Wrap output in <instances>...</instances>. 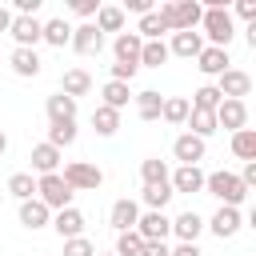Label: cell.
Instances as JSON below:
<instances>
[{
	"mask_svg": "<svg viewBox=\"0 0 256 256\" xmlns=\"http://www.w3.org/2000/svg\"><path fill=\"white\" fill-rule=\"evenodd\" d=\"M140 180H144V184H164V180H168V164H164L160 156L140 160Z\"/></svg>",
	"mask_w": 256,
	"mask_h": 256,
	"instance_id": "f35d334b",
	"label": "cell"
},
{
	"mask_svg": "<svg viewBox=\"0 0 256 256\" xmlns=\"http://www.w3.org/2000/svg\"><path fill=\"white\" fill-rule=\"evenodd\" d=\"M40 40H44V44H52V48H68V40H72V24H68L64 16H56V20H44V28H40Z\"/></svg>",
	"mask_w": 256,
	"mask_h": 256,
	"instance_id": "cb8c5ba5",
	"label": "cell"
},
{
	"mask_svg": "<svg viewBox=\"0 0 256 256\" xmlns=\"http://www.w3.org/2000/svg\"><path fill=\"white\" fill-rule=\"evenodd\" d=\"M48 144L52 148L76 144V120H48Z\"/></svg>",
	"mask_w": 256,
	"mask_h": 256,
	"instance_id": "d6a6232c",
	"label": "cell"
},
{
	"mask_svg": "<svg viewBox=\"0 0 256 256\" xmlns=\"http://www.w3.org/2000/svg\"><path fill=\"white\" fill-rule=\"evenodd\" d=\"M8 152V136H4V128H0V156Z\"/></svg>",
	"mask_w": 256,
	"mask_h": 256,
	"instance_id": "681fc988",
	"label": "cell"
},
{
	"mask_svg": "<svg viewBox=\"0 0 256 256\" xmlns=\"http://www.w3.org/2000/svg\"><path fill=\"white\" fill-rule=\"evenodd\" d=\"M172 248H168V240H144V248H140V256H168Z\"/></svg>",
	"mask_w": 256,
	"mask_h": 256,
	"instance_id": "7bdbcfd3",
	"label": "cell"
},
{
	"mask_svg": "<svg viewBox=\"0 0 256 256\" xmlns=\"http://www.w3.org/2000/svg\"><path fill=\"white\" fill-rule=\"evenodd\" d=\"M96 8H100V0H72V12H76L80 20H88V16H96Z\"/></svg>",
	"mask_w": 256,
	"mask_h": 256,
	"instance_id": "b9f144b4",
	"label": "cell"
},
{
	"mask_svg": "<svg viewBox=\"0 0 256 256\" xmlns=\"http://www.w3.org/2000/svg\"><path fill=\"white\" fill-rule=\"evenodd\" d=\"M20 224L28 228V232H40V228H48L52 224V212L32 196V200H20Z\"/></svg>",
	"mask_w": 256,
	"mask_h": 256,
	"instance_id": "ffe728a7",
	"label": "cell"
},
{
	"mask_svg": "<svg viewBox=\"0 0 256 256\" xmlns=\"http://www.w3.org/2000/svg\"><path fill=\"white\" fill-rule=\"evenodd\" d=\"M72 188L60 180V172H52V176H36V200L48 208V212H60V208H72Z\"/></svg>",
	"mask_w": 256,
	"mask_h": 256,
	"instance_id": "277c9868",
	"label": "cell"
},
{
	"mask_svg": "<svg viewBox=\"0 0 256 256\" xmlns=\"http://www.w3.org/2000/svg\"><path fill=\"white\" fill-rule=\"evenodd\" d=\"M136 220H140V204H136V200H128V196H124V200H116V204L108 208V224H112L116 232H132V228H136Z\"/></svg>",
	"mask_w": 256,
	"mask_h": 256,
	"instance_id": "5bb4252c",
	"label": "cell"
},
{
	"mask_svg": "<svg viewBox=\"0 0 256 256\" xmlns=\"http://www.w3.org/2000/svg\"><path fill=\"white\" fill-rule=\"evenodd\" d=\"M172 196H176V192H172L168 180H164V184H144V192H140V200L148 204V212H164Z\"/></svg>",
	"mask_w": 256,
	"mask_h": 256,
	"instance_id": "4dcf8cb0",
	"label": "cell"
},
{
	"mask_svg": "<svg viewBox=\"0 0 256 256\" xmlns=\"http://www.w3.org/2000/svg\"><path fill=\"white\" fill-rule=\"evenodd\" d=\"M60 180H64L72 192H96V188L104 184V172H100L96 164H88V160H68L64 172H60Z\"/></svg>",
	"mask_w": 256,
	"mask_h": 256,
	"instance_id": "5b68a950",
	"label": "cell"
},
{
	"mask_svg": "<svg viewBox=\"0 0 256 256\" xmlns=\"http://www.w3.org/2000/svg\"><path fill=\"white\" fill-rule=\"evenodd\" d=\"M160 64H168V44H164V40H144V48H140V68H160Z\"/></svg>",
	"mask_w": 256,
	"mask_h": 256,
	"instance_id": "d590c367",
	"label": "cell"
},
{
	"mask_svg": "<svg viewBox=\"0 0 256 256\" xmlns=\"http://www.w3.org/2000/svg\"><path fill=\"white\" fill-rule=\"evenodd\" d=\"M100 96H104L100 104H108V108H116V112H120V108H128V100H132V88H128V84H120V80H108V84L100 88Z\"/></svg>",
	"mask_w": 256,
	"mask_h": 256,
	"instance_id": "836d02e7",
	"label": "cell"
},
{
	"mask_svg": "<svg viewBox=\"0 0 256 256\" xmlns=\"http://www.w3.org/2000/svg\"><path fill=\"white\" fill-rule=\"evenodd\" d=\"M204 228H208V232H212L216 240H232V236H236V232L244 228V216H240V208H224V204H220V208L212 212V220H208Z\"/></svg>",
	"mask_w": 256,
	"mask_h": 256,
	"instance_id": "52a82bcc",
	"label": "cell"
},
{
	"mask_svg": "<svg viewBox=\"0 0 256 256\" xmlns=\"http://www.w3.org/2000/svg\"><path fill=\"white\" fill-rule=\"evenodd\" d=\"M60 92H64V96H72V100H80V96H88V92H92V76H88L84 68H68V72L60 76Z\"/></svg>",
	"mask_w": 256,
	"mask_h": 256,
	"instance_id": "603a6c76",
	"label": "cell"
},
{
	"mask_svg": "<svg viewBox=\"0 0 256 256\" xmlns=\"http://www.w3.org/2000/svg\"><path fill=\"white\" fill-rule=\"evenodd\" d=\"M216 92H220L224 100H244V96L252 92V76H248L244 68H228V72L216 76Z\"/></svg>",
	"mask_w": 256,
	"mask_h": 256,
	"instance_id": "8992f818",
	"label": "cell"
},
{
	"mask_svg": "<svg viewBox=\"0 0 256 256\" xmlns=\"http://www.w3.org/2000/svg\"><path fill=\"white\" fill-rule=\"evenodd\" d=\"M200 48H204V36H200V32H172V40H168V56L196 60Z\"/></svg>",
	"mask_w": 256,
	"mask_h": 256,
	"instance_id": "ac0fdd59",
	"label": "cell"
},
{
	"mask_svg": "<svg viewBox=\"0 0 256 256\" xmlns=\"http://www.w3.org/2000/svg\"><path fill=\"white\" fill-rule=\"evenodd\" d=\"M204 192L208 196H216L224 208H240L244 204V196H248V188L240 184V176L236 172H212V176H204Z\"/></svg>",
	"mask_w": 256,
	"mask_h": 256,
	"instance_id": "3957f363",
	"label": "cell"
},
{
	"mask_svg": "<svg viewBox=\"0 0 256 256\" xmlns=\"http://www.w3.org/2000/svg\"><path fill=\"white\" fill-rule=\"evenodd\" d=\"M124 20H128V16H124V8H120V4H100L92 24H96V32H100V36H104V32H116V36H120V32H124Z\"/></svg>",
	"mask_w": 256,
	"mask_h": 256,
	"instance_id": "44dd1931",
	"label": "cell"
},
{
	"mask_svg": "<svg viewBox=\"0 0 256 256\" xmlns=\"http://www.w3.org/2000/svg\"><path fill=\"white\" fill-rule=\"evenodd\" d=\"M164 32H168V28H164V20H160V12H156V8H152V12H144V16H140V24H136V36H140V40H164Z\"/></svg>",
	"mask_w": 256,
	"mask_h": 256,
	"instance_id": "e575fe53",
	"label": "cell"
},
{
	"mask_svg": "<svg viewBox=\"0 0 256 256\" xmlns=\"http://www.w3.org/2000/svg\"><path fill=\"white\" fill-rule=\"evenodd\" d=\"M8 24H12V12L0 4V32H8Z\"/></svg>",
	"mask_w": 256,
	"mask_h": 256,
	"instance_id": "c3c4849f",
	"label": "cell"
},
{
	"mask_svg": "<svg viewBox=\"0 0 256 256\" xmlns=\"http://www.w3.org/2000/svg\"><path fill=\"white\" fill-rule=\"evenodd\" d=\"M168 256H204V252H200V244H176Z\"/></svg>",
	"mask_w": 256,
	"mask_h": 256,
	"instance_id": "7dc6e473",
	"label": "cell"
},
{
	"mask_svg": "<svg viewBox=\"0 0 256 256\" xmlns=\"http://www.w3.org/2000/svg\"><path fill=\"white\" fill-rule=\"evenodd\" d=\"M168 184H172V192L196 196V192H204V172H200V164H180L176 172H168Z\"/></svg>",
	"mask_w": 256,
	"mask_h": 256,
	"instance_id": "7c38bea8",
	"label": "cell"
},
{
	"mask_svg": "<svg viewBox=\"0 0 256 256\" xmlns=\"http://www.w3.org/2000/svg\"><path fill=\"white\" fill-rule=\"evenodd\" d=\"M184 128H188L192 136L208 140V136L216 132V112H200V108H188V120H184Z\"/></svg>",
	"mask_w": 256,
	"mask_h": 256,
	"instance_id": "f1b7e54d",
	"label": "cell"
},
{
	"mask_svg": "<svg viewBox=\"0 0 256 256\" xmlns=\"http://www.w3.org/2000/svg\"><path fill=\"white\" fill-rule=\"evenodd\" d=\"M140 248H144V240H140L136 232H120V236H116V252H112V256H140Z\"/></svg>",
	"mask_w": 256,
	"mask_h": 256,
	"instance_id": "ab89813d",
	"label": "cell"
},
{
	"mask_svg": "<svg viewBox=\"0 0 256 256\" xmlns=\"http://www.w3.org/2000/svg\"><path fill=\"white\" fill-rule=\"evenodd\" d=\"M216 128H228V132L248 128V104H244V100H220V108H216Z\"/></svg>",
	"mask_w": 256,
	"mask_h": 256,
	"instance_id": "30bf717a",
	"label": "cell"
},
{
	"mask_svg": "<svg viewBox=\"0 0 256 256\" xmlns=\"http://www.w3.org/2000/svg\"><path fill=\"white\" fill-rule=\"evenodd\" d=\"M96 256H112V252H96Z\"/></svg>",
	"mask_w": 256,
	"mask_h": 256,
	"instance_id": "f907efd6",
	"label": "cell"
},
{
	"mask_svg": "<svg viewBox=\"0 0 256 256\" xmlns=\"http://www.w3.org/2000/svg\"><path fill=\"white\" fill-rule=\"evenodd\" d=\"M60 240H72V236H84V212L80 208H60L52 212V224H48Z\"/></svg>",
	"mask_w": 256,
	"mask_h": 256,
	"instance_id": "4fadbf2b",
	"label": "cell"
},
{
	"mask_svg": "<svg viewBox=\"0 0 256 256\" xmlns=\"http://www.w3.org/2000/svg\"><path fill=\"white\" fill-rule=\"evenodd\" d=\"M156 12H160V20H164L168 32H196L204 8H200L196 0H168V4H160Z\"/></svg>",
	"mask_w": 256,
	"mask_h": 256,
	"instance_id": "7a4b0ae2",
	"label": "cell"
},
{
	"mask_svg": "<svg viewBox=\"0 0 256 256\" xmlns=\"http://www.w3.org/2000/svg\"><path fill=\"white\" fill-rule=\"evenodd\" d=\"M68 48H72V52H80V56H92V52H100V48H104V36L96 32V24H80V28H72Z\"/></svg>",
	"mask_w": 256,
	"mask_h": 256,
	"instance_id": "2e32d148",
	"label": "cell"
},
{
	"mask_svg": "<svg viewBox=\"0 0 256 256\" xmlns=\"http://www.w3.org/2000/svg\"><path fill=\"white\" fill-rule=\"evenodd\" d=\"M8 192H12L16 200H32V196H36V176H32V172H12V176H8Z\"/></svg>",
	"mask_w": 256,
	"mask_h": 256,
	"instance_id": "74e56055",
	"label": "cell"
},
{
	"mask_svg": "<svg viewBox=\"0 0 256 256\" xmlns=\"http://www.w3.org/2000/svg\"><path fill=\"white\" fill-rule=\"evenodd\" d=\"M204 152H208V140H200V136H192V132H180V136L172 140V156H176L180 164H200Z\"/></svg>",
	"mask_w": 256,
	"mask_h": 256,
	"instance_id": "8fae6325",
	"label": "cell"
},
{
	"mask_svg": "<svg viewBox=\"0 0 256 256\" xmlns=\"http://www.w3.org/2000/svg\"><path fill=\"white\" fill-rule=\"evenodd\" d=\"M8 64H12V72L16 76H40V52L36 48H12V56H8Z\"/></svg>",
	"mask_w": 256,
	"mask_h": 256,
	"instance_id": "7402d4cb",
	"label": "cell"
},
{
	"mask_svg": "<svg viewBox=\"0 0 256 256\" xmlns=\"http://www.w3.org/2000/svg\"><path fill=\"white\" fill-rule=\"evenodd\" d=\"M132 232L140 240H168L172 236V216H164V212H140V220H136Z\"/></svg>",
	"mask_w": 256,
	"mask_h": 256,
	"instance_id": "ba28073f",
	"label": "cell"
},
{
	"mask_svg": "<svg viewBox=\"0 0 256 256\" xmlns=\"http://www.w3.org/2000/svg\"><path fill=\"white\" fill-rule=\"evenodd\" d=\"M44 108H48V120H76V100L64 92H52L44 100Z\"/></svg>",
	"mask_w": 256,
	"mask_h": 256,
	"instance_id": "1f68e13d",
	"label": "cell"
},
{
	"mask_svg": "<svg viewBox=\"0 0 256 256\" xmlns=\"http://www.w3.org/2000/svg\"><path fill=\"white\" fill-rule=\"evenodd\" d=\"M140 48H144V40H140L136 32H120V36L112 40V56H116V64H140Z\"/></svg>",
	"mask_w": 256,
	"mask_h": 256,
	"instance_id": "d6986e66",
	"label": "cell"
},
{
	"mask_svg": "<svg viewBox=\"0 0 256 256\" xmlns=\"http://www.w3.org/2000/svg\"><path fill=\"white\" fill-rule=\"evenodd\" d=\"M196 68H200L204 76H220V72H228V68H232L228 48H212V44H204L200 56H196Z\"/></svg>",
	"mask_w": 256,
	"mask_h": 256,
	"instance_id": "e0dca14e",
	"label": "cell"
},
{
	"mask_svg": "<svg viewBox=\"0 0 256 256\" xmlns=\"http://www.w3.org/2000/svg\"><path fill=\"white\" fill-rule=\"evenodd\" d=\"M200 232H204V216H200V212H192V208H188V212H180V216L172 220V236H176L180 244H196V240H200Z\"/></svg>",
	"mask_w": 256,
	"mask_h": 256,
	"instance_id": "9a60e30c",
	"label": "cell"
},
{
	"mask_svg": "<svg viewBox=\"0 0 256 256\" xmlns=\"http://www.w3.org/2000/svg\"><path fill=\"white\" fill-rule=\"evenodd\" d=\"M232 156L244 160V164L256 160V128H240V132H232Z\"/></svg>",
	"mask_w": 256,
	"mask_h": 256,
	"instance_id": "f546056e",
	"label": "cell"
},
{
	"mask_svg": "<svg viewBox=\"0 0 256 256\" xmlns=\"http://www.w3.org/2000/svg\"><path fill=\"white\" fill-rule=\"evenodd\" d=\"M40 12V0H16V16H36Z\"/></svg>",
	"mask_w": 256,
	"mask_h": 256,
	"instance_id": "bcb514c9",
	"label": "cell"
},
{
	"mask_svg": "<svg viewBox=\"0 0 256 256\" xmlns=\"http://www.w3.org/2000/svg\"><path fill=\"white\" fill-rule=\"evenodd\" d=\"M220 100H224V96L216 92V84H200V88L192 92V100H188V104H192V108H200V112H216V108H220Z\"/></svg>",
	"mask_w": 256,
	"mask_h": 256,
	"instance_id": "8d00e7d4",
	"label": "cell"
},
{
	"mask_svg": "<svg viewBox=\"0 0 256 256\" xmlns=\"http://www.w3.org/2000/svg\"><path fill=\"white\" fill-rule=\"evenodd\" d=\"M188 108H192V104H188L184 96H164V104H160V120L172 124V128H180V124L188 120Z\"/></svg>",
	"mask_w": 256,
	"mask_h": 256,
	"instance_id": "83f0119b",
	"label": "cell"
},
{
	"mask_svg": "<svg viewBox=\"0 0 256 256\" xmlns=\"http://www.w3.org/2000/svg\"><path fill=\"white\" fill-rule=\"evenodd\" d=\"M200 8H204V12H200V36H204L212 48H228L232 36H236V20H232L228 4H224V0H208V4H200Z\"/></svg>",
	"mask_w": 256,
	"mask_h": 256,
	"instance_id": "6da1fadb",
	"label": "cell"
},
{
	"mask_svg": "<svg viewBox=\"0 0 256 256\" xmlns=\"http://www.w3.org/2000/svg\"><path fill=\"white\" fill-rule=\"evenodd\" d=\"M40 28H44V20H36V16H12L8 36L16 40V48H36L40 44Z\"/></svg>",
	"mask_w": 256,
	"mask_h": 256,
	"instance_id": "9c48e42d",
	"label": "cell"
},
{
	"mask_svg": "<svg viewBox=\"0 0 256 256\" xmlns=\"http://www.w3.org/2000/svg\"><path fill=\"white\" fill-rule=\"evenodd\" d=\"M132 100H136V116H140V120H160V104H164V96H160L156 88H144V92H136Z\"/></svg>",
	"mask_w": 256,
	"mask_h": 256,
	"instance_id": "4316f807",
	"label": "cell"
},
{
	"mask_svg": "<svg viewBox=\"0 0 256 256\" xmlns=\"http://www.w3.org/2000/svg\"><path fill=\"white\" fill-rule=\"evenodd\" d=\"M120 8H124V16H128V12H136V16H144V12H152V0H124Z\"/></svg>",
	"mask_w": 256,
	"mask_h": 256,
	"instance_id": "f6af8a7d",
	"label": "cell"
},
{
	"mask_svg": "<svg viewBox=\"0 0 256 256\" xmlns=\"http://www.w3.org/2000/svg\"><path fill=\"white\" fill-rule=\"evenodd\" d=\"M92 128H96V136H116L120 132V112L108 108V104H96L92 108Z\"/></svg>",
	"mask_w": 256,
	"mask_h": 256,
	"instance_id": "484cf974",
	"label": "cell"
},
{
	"mask_svg": "<svg viewBox=\"0 0 256 256\" xmlns=\"http://www.w3.org/2000/svg\"><path fill=\"white\" fill-rule=\"evenodd\" d=\"M32 168H36V176H52V172L60 168V148H52L48 140L36 144V148H32Z\"/></svg>",
	"mask_w": 256,
	"mask_h": 256,
	"instance_id": "d4e9b609",
	"label": "cell"
},
{
	"mask_svg": "<svg viewBox=\"0 0 256 256\" xmlns=\"http://www.w3.org/2000/svg\"><path fill=\"white\" fill-rule=\"evenodd\" d=\"M236 16L248 20V24H256V0H236Z\"/></svg>",
	"mask_w": 256,
	"mask_h": 256,
	"instance_id": "ee69618b",
	"label": "cell"
},
{
	"mask_svg": "<svg viewBox=\"0 0 256 256\" xmlns=\"http://www.w3.org/2000/svg\"><path fill=\"white\" fill-rule=\"evenodd\" d=\"M64 256H96V244L88 236H72V240H64Z\"/></svg>",
	"mask_w": 256,
	"mask_h": 256,
	"instance_id": "60d3db41",
	"label": "cell"
}]
</instances>
